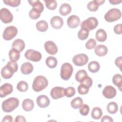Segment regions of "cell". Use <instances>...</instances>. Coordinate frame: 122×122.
Returning <instances> with one entry per match:
<instances>
[{
	"instance_id": "42",
	"label": "cell",
	"mask_w": 122,
	"mask_h": 122,
	"mask_svg": "<svg viewBox=\"0 0 122 122\" xmlns=\"http://www.w3.org/2000/svg\"><path fill=\"white\" fill-rule=\"evenodd\" d=\"M96 44V41L94 39H90L85 43V47L88 50H91L95 48Z\"/></svg>"
},
{
	"instance_id": "44",
	"label": "cell",
	"mask_w": 122,
	"mask_h": 122,
	"mask_svg": "<svg viewBox=\"0 0 122 122\" xmlns=\"http://www.w3.org/2000/svg\"><path fill=\"white\" fill-rule=\"evenodd\" d=\"M81 84L88 88H90L92 85V80L91 78L88 76L81 81Z\"/></svg>"
},
{
	"instance_id": "19",
	"label": "cell",
	"mask_w": 122,
	"mask_h": 122,
	"mask_svg": "<svg viewBox=\"0 0 122 122\" xmlns=\"http://www.w3.org/2000/svg\"><path fill=\"white\" fill-rule=\"evenodd\" d=\"M20 70L22 74L25 75L29 74L33 71V66L32 64L29 62H24L21 65Z\"/></svg>"
},
{
	"instance_id": "6",
	"label": "cell",
	"mask_w": 122,
	"mask_h": 122,
	"mask_svg": "<svg viewBox=\"0 0 122 122\" xmlns=\"http://www.w3.org/2000/svg\"><path fill=\"white\" fill-rule=\"evenodd\" d=\"M18 33V29L14 26L7 27L3 33V38L6 41H10L13 39Z\"/></svg>"
},
{
	"instance_id": "28",
	"label": "cell",
	"mask_w": 122,
	"mask_h": 122,
	"mask_svg": "<svg viewBox=\"0 0 122 122\" xmlns=\"http://www.w3.org/2000/svg\"><path fill=\"white\" fill-rule=\"evenodd\" d=\"M36 27L38 30L41 32L46 31L48 29V24L47 21L44 20H40L36 24Z\"/></svg>"
},
{
	"instance_id": "40",
	"label": "cell",
	"mask_w": 122,
	"mask_h": 122,
	"mask_svg": "<svg viewBox=\"0 0 122 122\" xmlns=\"http://www.w3.org/2000/svg\"><path fill=\"white\" fill-rule=\"evenodd\" d=\"M90 111L89 106L87 104H84L81 106L79 110L80 114L82 116H86L88 114Z\"/></svg>"
},
{
	"instance_id": "31",
	"label": "cell",
	"mask_w": 122,
	"mask_h": 122,
	"mask_svg": "<svg viewBox=\"0 0 122 122\" xmlns=\"http://www.w3.org/2000/svg\"><path fill=\"white\" fill-rule=\"evenodd\" d=\"M45 62L47 66L49 68H54L56 67L58 63V61L56 58L52 56H50L46 59Z\"/></svg>"
},
{
	"instance_id": "22",
	"label": "cell",
	"mask_w": 122,
	"mask_h": 122,
	"mask_svg": "<svg viewBox=\"0 0 122 122\" xmlns=\"http://www.w3.org/2000/svg\"><path fill=\"white\" fill-rule=\"evenodd\" d=\"M14 72L7 66L3 67L1 70V75L2 77L5 79H8L11 78Z\"/></svg>"
},
{
	"instance_id": "10",
	"label": "cell",
	"mask_w": 122,
	"mask_h": 122,
	"mask_svg": "<svg viewBox=\"0 0 122 122\" xmlns=\"http://www.w3.org/2000/svg\"><path fill=\"white\" fill-rule=\"evenodd\" d=\"M64 89L63 87L56 86L53 88L50 92V95L52 98L57 100L61 98H62L65 96Z\"/></svg>"
},
{
	"instance_id": "8",
	"label": "cell",
	"mask_w": 122,
	"mask_h": 122,
	"mask_svg": "<svg viewBox=\"0 0 122 122\" xmlns=\"http://www.w3.org/2000/svg\"><path fill=\"white\" fill-rule=\"evenodd\" d=\"M13 15L7 8H2L0 10V19L2 22L5 24L10 23L13 20Z\"/></svg>"
},
{
	"instance_id": "46",
	"label": "cell",
	"mask_w": 122,
	"mask_h": 122,
	"mask_svg": "<svg viewBox=\"0 0 122 122\" xmlns=\"http://www.w3.org/2000/svg\"><path fill=\"white\" fill-rule=\"evenodd\" d=\"M114 32L118 35H120L122 34V24H116L113 28Z\"/></svg>"
},
{
	"instance_id": "34",
	"label": "cell",
	"mask_w": 122,
	"mask_h": 122,
	"mask_svg": "<svg viewBox=\"0 0 122 122\" xmlns=\"http://www.w3.org/2000/svg\"><path fill=\"white\" fill-rule=\"evenodd\" d=\"M89 31L85 29L81 28L78 33V37L81 40H85L89 36Z\"/></svg>"
},
{
	"instance_id": "25",
	"label": "cell",
	"mask_w": 122,
	"mask_h": 122,
	"mask_svg": "<svg viewBox=\"0 0 122 122\" xmlns=\"http://www.w3.org/2000/svg\"><path fill=\"white\" fill-rule=\"evenodd\" d=\"M9 57L11 61H17L20 59V52L14 49H12L9 51Z\"/></svg>"
},
{
	"instance_id": "49",
	"label": "cell",
	"mask_w": 122,
	"mask_h": 122,
	"mask_svg": "<svg viewBox=\"0 0 122 122\" xmlns=\"http://www.w3.org/2000/svg\"><path fill=\"white\" fill-rule=\"evenodd\" d=\"M13 121V117L10 115H6L4 116L2 120V122H12Z\"/></svg>"
},
{
	"instance_id": "43",
	"label": "cell",
	"mask_w": 122,
	"mask_h": 122,
	"mask_svg": "<svg viewBox=\"0 0 122 122\" xmlns=\"http://www.w3.org/2000/svg\"><path fill=\"white\" fill-rule=\"evenodd\" d=\"M90 88H88L81 84H80L78 87V92L80 94L84 95L87 94L89 91Z\"/></svg>"
},
{
	"instance_id": "14",
	"label": "cell",
	"mask_w": 122,
	"mask_h": 122,
	"mask_svg": "<svg viewBox=\"0 0 122 122\" xmlns=\"http://www.w3.org/2000/svg\"><path fill=\"white\" fill-rule=\"evenodd\" d=\"M67 23L69 28L74 29L77 28L80 25V19L78 16L72 15L68 18Z\"/></svg>"
},
{
	"instance_id": "23",
	"label": "cell",
	"mask_w": 122,
	"mask_h": 122,
	"mask_svg": "<svg viewBox=\"0 0 122 122\" xmlns=\"http://www.w3.org/2000/svg\"><path fill=\"white\" fill-rule=\"evenodd\" d=\"M71 11V6L68 3H63L59 9V12L62 16H66Z\"/></svg>"
},
{
	"instance_id": "33",
	"label": "cell",
	"mask_w": 122,
	"mask_h": 122,
	"mask_svg": "<svg viewBox=\"0 0 122 122\" xmlns=\"http://www.w3.org/2000/svg\"><path fill=\"white\" fill-rule=\"evenodd\" d=\"M88 76L87 72L84 70H80L78 71L75 74V79L79 82H81L82 80Z\"/></svg>"
},
{
	"instance_id": "30",
	"label": "cell",
	"mask_w": 122,
	"mask_h": 122,
	"mask_svg": "<svg viewBox=\"0 0 122 122\" xmlns=\"http://www.w3.org/2000/svg\"><path fill=\"white\" fill-rule=\"evenodd\" d=\"M112 82L114 85L118 87L119 90L122 91V76L120 74H116L112 79Z\"/></svg>"
},
{
	"instance_id": "50",
	"label": "cell",
	"mask_w": 122,
	"mask_h": 122,
	"mask_svg": "<svg viewBox=\"0 0 122 122\" xmlns=\"http://www.w3.org/2000/svg\"><path fill=\"white\" fill-rule=\"evenodd\" d=\"M26 121L25 118L21 115H18L16 116L15 119V122H25Z\"/></svg>"
},
{
	"instance_id": "20",
	"label": "cell",
	"mask_w": 122,
	"mask_h": 122,
	"mask_svg": "<svg viewBox=\"0 0 122 122\" xmlns=\"http://www.w3.org/2000/svg\"><path fill=\"white\" fill-rule=\"evenodd\" d=\"M94 52L97 56L102 57L107 54L108 48L104 45H98L95 48Z\"/></svg>"
},
{
	"instance_id": "51",
	"label": "cell",
	"mask_w": 122,
	"mask_h": 122,
	"mask_svg": "<svg viewBox=\"0 0 122 122\" xmlns=\"http://www.w3.org/2000/svg\"><path fill=\"white\" fill-rule=\"evenodd\" d=\"M109 2L112 5H116L119 4L122 2V0H109Z\"/></svg>"
},
{
	"instance_id": "4",
	"label": "cell",
	"mask_w": 122,
	"mask_h": 122,
	"mask_svg": "<svg viewBox=\"0 0 122 122\" xmlns=\"http://www.w3.org/2000/svg\"><path fill=\"white\" fill-rule=\"evenodd\" d=\"M73 67L68 62L64 63L61 68V77L64 80H68L71 77L73 72Z\"/></svg>"
},
{
	"instance_id": "17",
	"label": "cell",
	"mask_w": 122,
	"mask_h": 122,
	"mask_svg": "<svg viewBox=\"0 0 122 122\" xmlns=\"http://www.w3.org/2000/svg\"><path fill=\"white\" fill-rule=\"evenodd\" d=\"M25 44L24 41L20 39H18L14 40L12 44V49H14L20 52H21L25 48Z\"/></svg>"
},
{
	"instance_id": "15",
	"label": "cell",
	"mask_w": 122,
	"mask_h": 122,
	"mask_svg": "<svg viewBox=\"0 0 122 122\" xmlns=\"http://www.w3.org/2000/svg\"><path fill=\"white\" fill-rule=\"evenodd\" d=\"M36 102L38 106L42 108L47 107L50 103V99L48 96L45 95H41L38 96L37 98Z\"/></svg>"
},
{
	"instance_id": "18",
	"label": "cell",
	"mask_w": 122,
	"mask_h": 122,
	"mask_svg": "<svg viewBox=\"0 0 122 122\" xmlns=\"http://www.w3.org/2000/svg\"><path fill=\"white\" fill-rule=\"evenodd\" d=\"M29 4L32 6V9L41 13L43 10L44 6L43 4L40 1L38 0H28Z\"/></svg>"
},
{
	"instance_id": "29",
	"label": "cell",
	"mask_w": 122,
	"mask_h": 122,
	"mask_svg": "<svg viewBox=\"0 0 122 122\" xmlns=\"http://www.w3.org/2000/svg\"><path fill=\"white\" fill-rule=\"evenodd\" d=\"M102 115V109L99 107H94L92 110L91 112L92 117L95 120L100 119Z\"/></svg>"
},
{
	"instance_id": "24",
	"label": "cell",
	"mask_w": 122,
	"mask_h": 122,
	"mask_svg": "<svg viewBox=\"0 0 122 122\" xmlns=\"http://www.w3.org/2000/svg\"><path fill=\"white\" fill-rule=\"evenodd\" d=\"M96 40L99 42H103L106 41L107 35L106 31L102 29H99L97 30L95 35Z\"/></svg>"
},
{
	"instance_id": "41",
	"label": "cell",
	"mask_w": 122,
	"mask_h": 122,
	"mask_svg": "<svg viewBox=\"0 0 122 122\" xmlns=\"http://www.w3.org/2000/svg\"><path fill=\"white\" fill-rule=\"evenodd\" d=\"M14 73L18 71V65L16 61H10L8 62L6 65Z\"/></svg>"
},
{
	"instance_id": "36",
	"label": "cell",
	"mask_w": 122,
	"mask_h": 122,
	"mask_svg": "<svg viewBox=\"0 0 122 122\" xmlns=\"http://www.w3.org/2000/svg\"><path fill=\"white\" fill-rule=\"evenodd\" d=\"M46 7L47 9L51 10H54L56 9L57 6V3L55 0H44Z\"/></svg>"
},
{
	"instance_id": "12",
	"label": "cell",
	"mask_w": 122,
	"mask_h": 122,
	"mask_svg": "<svg viewBox=\"0 0 122 122\" xmlns=\"http://www.w3.org/2000/svg\"><path fill=\"white\" fill-rule=\"evenodd\" d=\"M46 52L51 55H54L58 52V47L56 44L52 41H48L44 45Z\"/></svg>"
},
{
	"instance_id": "52",
	"label": "cell",
	"mask_w": 122,
	"mask_h": 122,
	"mask_svg": "<svg viewBox=\"0 0 122 122\" xmlns=\"http://www.w3.org/2000/svg\"><path fill=\"white\" fill-rule=\"evenodd\" d=\"M95 1L97 2V3L99 5V6L102 5L105 2L104 0H95Z\"/></svg>"
},
{
	"instance_id": "3",
	"label": "cell",
	"mask_w": 122,
	"mask_h": 122,
	"mask_svg": "<svg viewBox=\"0 0 122 122\" xmlns=\"http://www.w3.org/2000/svg\"><path fill=\"white\" fill-rule=\"evenodd\" d=\"M122 16V13L120 10L112 8L109 10L104 15V19L109 22H112L119 20Z\"/></svg>"
},
{
	"instance_id": "38",
	"label": "cell",
	"mask_w": 122,
	"mask_h": 122,
	"mask_svg": "<svg viewBox=\"0 0 122 122\" xmlns=\"http://www.w3.org/2000/svg\"><path fill=\"white\" fill-rule=\"evenodd\" d=\"M75 94V90L72 87H68L64 90V94L67 97L70 98L73 96Z\"/></svg>"
},
{
	"instance_id": "32",
	"label": "cell",
	"mask_w": 122,
	"mask_h": 122,
	"mask_svg": "<svg viewBox=\"0 0 122 122\" xmlns=\"http://www.w3.org/2000/svg\"><path fill=\"white\" fill-rule=\"evenodd\" d=\"M107 110L109 113L114 114L116 113L118 110V105L115 102H110L107 105Z\"/></svg>"
},
{
	"instance_id": "26",
	"label": "cell",
	"mask_w": 122,
	"mask_h": 122,
	"mask_svg": "<svg viewBox=\"0 0 122 122\" xmlns=\"http://www.w3.org/2000/svg\"><path fill=\"white\" fill-rule=\"evenodd\" d=\"M88 68L90 72L92 73H95L99 71L100 65L98 62L96 61H92L88 64Z\"/></svg>"
},
{
	"instance_id": "37",
	"label": "cell",
	"mask_w": 122,
	"mask_h": 122,
	"mask_svg": "<svg viewBox=\"0 0 122 122\" xmlns=\"http://www.w3.org/2000/svg\"><path fill=\"white\" fill-rule=\"evenodd\" d=\"M88 9L91 11H95L99 8V5L97 3L95 0L90 1L87 5Z\"/></svg>"
},
{
	"instance_id": "27",
	"label": "cell",
	"mask_w": 122,
	"mask_h": 122,
	"mask_svg": "<svg viewBox=\"0 0 122 122\" xmlns=\"http://www.w3.org/2000/svg\"><path fill=\"white\" fill-rule=\"evenodd\" d=\"M83 104V100L81 97H77L72 100L71 105L72 108L77 109L80 108Z\"/></svg>"
},
{
	"instance_id": "35",
	"label": "cell",
	"mask_w": 122,
	"mask_h": 122,
	"mask_svg": "<svg viewBox=\"0 0 122 122\" xmlns=\"http://www.w3.org/2000/svg\"><path fill=\"white\" fill-rule=\"evenodd\" d=\"M17 89L20 92H25L28 89V84L25 81H20L17 84Z\"/></svg>"
},
{
	"instance_id": "1",
	"label": "cell",
	"mask_w": 122,
	"mask_h": 122,
	"mask_svg": "<svg viewBox=\"0 0 122 122\" xmlns=\"http://www.w3.org/2000/svg\"><path fill=\"white\" fill-rule=\"evenodd\" d=\"M19 105V100L15 97L9 98L4 101L1 105L2 110L6 112H10L17 108Z\"/></svg>"
},
{
	"instance_id": "48",
	"label": "cell",
	"mask_w": 122,
	"mask_h": 122,
	"mask_svg": "<svg viewBox=\"0 0 122 122\" xmlns=\"http://www.w3.org/2000/svg\"><path fill=\"white\" fill-rule=\"evenodd\" d=\"M102 122H112L113 119L112 118L109 116L108 115H105L103 116L101 120Z\"/></svg>"
},
{
	"instance_id": "45",
	"label": "cell",
	"mask_w": 122,
	"mask_h": 122,
	"mask_svg": "<svg viewBox=\"0 0 122 122\" xmlns=\"http://www.w3.org/2000/svg\"><path fill=\"white\" fill-rule=\"evenodd\" d=\"M29 15L30 19L32 20H36L40 17L41 13L32 8L29 12Z\"/></svg>"
},
{
	"instance_id": "2",
	"label": "cell",
	"mask_w": 122,
	"mask_h": 122,
	"mask_svg": "<svg viewBox=\"0 0 122 122\" xmlns=\"http://www.w3.org/2000/svg\"><path fill=\"white\" fill-rule=\"evenodd\" d=\"M48 85L47 79L43 76L39 75L36 76L33 81L32 87L36 92H39L47 87Z\"/></svg>"
},
{
	"instance_id": "21",
	"label": "cell",
	"mask_w": 122,
	"mask_h": 122,
	"mask_svg": "<svg viewBox=\"0 0 122 122\" xmlns=\"http://www.w3.org/2000/svg\"><path fill=\"white\" fill-rule=\"evenodd\" d=\"M34 102L30 99H24L22 103V109L26 112H30L34 108Z\"/></svg>"
},
{
	"instance_id": "11",
	"label": "cell",
	"mask_w": 122,
	"mask_h": 122,
	"mask_svg": "<svg viewBox=\"0 0 122 122\" xmlns=\"http://www.w3.org/2000/svg\"><path fill=\"white\" fill-rule=\"evenodd\" d=\"M102 93L104 97L110 99L114 98L116 96L117 92L116 89L113 86L108 85L104 88Z\"/></svg>"
},
{
	"instance_id": "39",
	"label": "cell",
	"mask_w": 122,
	"mask_h": 122,
	"mask_svg": "<svg viewBox=\"0 0 122 122\" xmlns=\"http://www.w3.org/2000/svg\"><path fill=\"white\" fill-rule=\"evenodd\" d=\"M3 1L6 5L13 7H18L20 3V0H3Z\"/></svg>"
},
{
	"instance_id": "47",
	"label": "cell",
	"mask_w": 122,
	"mask_h": 122,
	"mask_svg": "<svg viewBox=\"0 0 122 122\" xmlns=\"http://www.w3.org/2000/svg\"><path fill=\"white\" fill-rule=\"evenodd\" d=\"M122 57H117L115 60V64L116 65L117 67H119L120 70L121 71V68H122Z\"/></svg>"
},
{
	"instance_id": "5",
	"label": "cell",
	"mask_w": 122,
	"mask_h": 122,
	"mask_svg": "<svg viewBox=\"0 0 122 122\" xmlns=\"http://www.w3.org/2000/svg\"><path fill=\"white\" fill-rule=\"evenodd\" d=\"M98 25L97 19L95 17H91L83 20L81 24V28H85L90 31L95 29Z\"/></svg>"
},
{
	"instance_id": "7",
	"label": "cell",
	"mask_w": 122,
	"mask_h": 122,
	"mask_svg": "<svg viewBox=\"0 0 122 122\" xmlns=\"http://www.w3.org/2000/svg\"><path fill=\"white\" fill-rule=\"evenodd\" d=\"M24 56L27 60L33 62H38L42 58V55L40 52L32 49L28 50L25 52Z\"/></svg>"
},
{
	"instance_id": "9",
	"label": "cell",
	"mask_w": 122,
	"mask_h": 122,
	"mask_svg": "<svg viewBox=\"0 0 122 122\" xmlns=\"http://www.w3.org/2000/svg\"><path fill=\"white\" fill-rule=\"evenodd\" d=\"M88 60V56L84 53L76 55L72 58V62L77 66H82L86 64Z\"/></svg>"
},
{
	"instance_id": "13",
	"label": "cell",
	"mask_w": 122,
	"mask_h": 122,
	"mask_svg": "<svg viewBox=\"0 0 122 122\" xmlns=\"http://www.w3.org/2000/svg\"><path fill=\"white\" fill-rule=\"evenodd\" d=\"M13 86L9 83H5L2 85L0 88V97H5L7 95L12 93Z\"/></svg>"
},
{
	"instance_id": "16",
	"label": "cell",
	"mask_w": 122,
	"mask_h": 122,
	"mask_svg": "<svg viewBox=\"0 0 122 122\" xmlns=\"http://www.w3.org/2000/svg\"><path fill=\"white\" fill-rule=\"evenodd\" d=\"M50 23L53 28L55 29H60L63 25V20L60 16H55L51 18Z\"/></svg>"
}]
</instances>
